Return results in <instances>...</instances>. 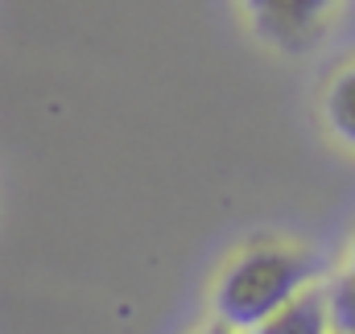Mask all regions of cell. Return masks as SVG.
<instances>
[{"instance_id":"6da1fadb","label":"cell","mask_w":355,"mask_h":334,"mask_svg":"<svg viewBox=\"0 0 355 334\" xmlns=\"http://www.w3.org/2000/svg\"><path fill=\"white\" fill-rule=\"evenodd\" d=\"M314 276V260L293 248H248L215 289V314L232 331H248L302 293Z\"/></svg>"},{"instance_id":"7a4b0ae2","label":"cell","mask_w":355,"mask_h":334,"mask_svg":"<svg viewBox=\"0 0 355 334\" xmlns=\"http://www.w3.org/2000/svg\"><path fill=\"white\" fill-rule=\"evenodd\" d=\"M331 4L335 0H248V12L265 37L281 42V46H302L314 37V29L331 12Z\"/></svg>"},{"instance_id":"3957f363","label":"cell","mask_w":355,"mask_h":334,"mask_svg":"<svg viewBox=\"0 0 355 334\" xmlns=\"http://www.w3.org/2000/svg\"><path fill=\"white\" fill-rule=\"evenodd\" d=\"M244 334H331L327 293H322V289H302V293H293L281 310H272L265 322L248 326Z\"/></svg>"},{"instance_id":"277c9868","label":"cell","mask_w":355,"mask_h":334,"mask_svg":"<svg viewBox=\"0 0 355 334\" xmlns=\"http://www.w3.org/2000/svg\"><path fill=\"white\" fill-rule=\"evenodd\" d=\"M327 120L347 145H355V67L343 71L327 91Z\"/></svg>"},{"instance_id":"5b68a950","label":"cell","mask_w":355,"mask_h":334,"mask_svg":"<svg viewBox=\"0 0 355 334\" xmlns=\"http://www.w3.org/2000/svg\"><path fill=\"white\" fill-rule=\"evenodd\" d=\"M327 318L335 334H355V268L339 272L327 289Z\"/></svg>"},{"instance_id":"8992f818","label":"cell","mask_w":355,"mask_h":334,"mask_svg":"<svg viewBox=\"0 0 355 334\" xmlns=\"http://www.w3.org/2000/svg\"><path fill=\"white\" fill-rule=\"evenodd\" d=\"M202 334H232V326H223V322H219V326H211V331H202Z\"/></svg>"},{"instance_id":"52a82bcc","label":"cell","mask_w":355,"mask_h":334,"mask_svg":"<svg viewBox=\"0 0 355 334\" xmlns=\"http://www.w3.org/2000/svg\"><path fill=\"white\" fill-rule=\"evenodd\" d=\"M352 268H355V260H352Z\"/></svg>"}]
</instances>
